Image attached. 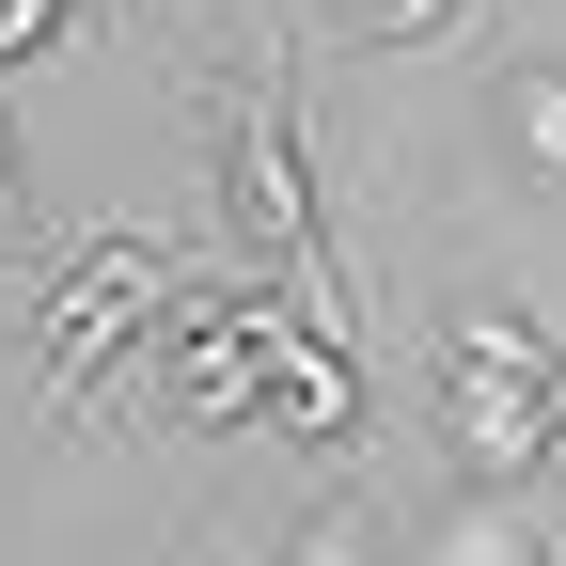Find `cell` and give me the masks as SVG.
I'll list each match as a JSON object with an SVG mask.
<instances>
[{
	"label": "cell",
	"mask_w": 566,
	"mask_h": 566,
	"mask_svg": "<svg viewBox=\"0 0 566 566\" xmlns=\"http://www.w3.org/2000/svg\"><path fill=\"white\" fill-rule=\"evenodd\" d=\"M158 300H174V252H158V237H80L63 283L32 300V409H80L111 363H142Z\"/></svg>",
	"instance_id": "cell-1"
},
{
	"label": "cell",
	"mask_w": 566,
	"mask_h": 566,
	"mask_svg": "<svg viewBox=\"0 0 566 566\" xmlns=\"http://www.w3.org/2000/svg\"><path fill=\"white\" fill-rule=\"evenodd\" d=\"M252 424H268V441H300V457H346V441H363V346H346V331H315V315H300V283L268 300Z\"/></svg>",
	"instance_id": "cell-2"
},
{
	"label": "cell",
	"mask_w": 566,
	"mask_h": 566,
	"mask_svg": "<svg viewBox=\"0 0 566 566\" xmlns=\"http://www.w3.org/2000/svg\"><path fill=\"white\" fill-rule=\"evenodd\" d=\"M441 457H457V488H551V394L535 378H441Z\"/></svg>",
	"instance_id": "cell-3"
},
{
	"label": "cell",
	"mask_w": 566,
	"mask_h": 566,
	"mask_svg": "<svg viewBox=\"0 0 566 566\" xmlns=\"http://www.w3.org/2000/svg\"><path fill=\"white\" fill-rule=\"evenodd\" d=\"M441 378H566V331H535L520 300H488V283H457V300H441Z\"/></svg>",
	"instance_id": "cell-4"
},
{
	"label": "cell",
	"mask_w": 566,
	"mask_h": 566,
	"mask_svg": "<svg viewBox=\"0 0 566 566\" xmlns=\"http://www.w3.org/2000/svg\"><path fill=\"white\" fill-rule=\"evenodd\" d=\"M424 566H551L535 551V488H457V520H441Z\"/></svg>",
	"instance_id": "cell-5"
},
{
	"label": "cell",
	"mask_w": 566,
	"mask_h": 566,
	"mask_svg": "<svg viewBox=\"0 0 566 566\" xmlns=\"http://www.w3.org/2000/svg\"><path fill=\"white\" fill-rule=\"evenodd\" d=\"M504 142L535 158V189H566V63H504Z\"/></svg>",
	"instance_id": "cell-6"
},
{
	"label": "cell",
	"mask_w": 566,
	"mask_h": 566,
	"mask_svg": "<svg viewBox=\"0 0 566 566\" xmlns=\"http://www.w3.org/2000/svg\"><path fill=\"white\" fill-rule=\"evenodd\" d=\"M394 535H378V504H363V488H331V504L300 520V551H283V566H378Z\"/></svg>",
	"instance_id": "cell-7"
},
{
	"label": "cell",
	"mask_w": 566,
	"mask_h": 566,
	"mask_svg": "<svg viewBox=\"0 0 566 566\" xmlns=\"http://www.w3.org/2000/svg\"><path fill=\"white\" fill-rule=\"evenodd\" d=\"M457 17H472V0H346L363 48H424V32H457Z\"/></svg>",
	"instance_id": "cell-8"
},
{
	"label": "cell",
	"mask_w": 566,
	"mask_h": 566,
	"mask_svg": "<svg viewBox=\"0 0 566 566\" xmlns=\"http://www.w3.org/2000/svg\"><path fill=\"white\" fill-rule=\"evenodd\" d=\"M63 17H80V0H0V63H32V48H63Z\"/></svg>",
	"instance_id": "cell-9"
},
{
	"label": "cell",
	"mask_w": 566,
	"mask_h": 566,
	"mask_svg": "<svg viewBox=\"0 0 566 566\" xmlns=\"http://www.w3.org/2000/svg\"><path fill=\"white\" fill-rule=\"evenodd\" d=\"M551 488H566V378H551Z\"/></svg>",
	"instance_id": "cell-10"
},
{
	"label": "cell",
	"mask_w": 566,
	"mask_h": 566,
	"mask_svg": "<svg viewBox=\"0 0 566 566\" xmlns=\"http://www.w3.org/2000/svg\"><path fill=\"white\" fill-rule=\"evenodd\" d=\"M0 221H17V126H0Z\"/></svg>",
	"instance_id": "cell-11"
},
{
	"label": "cell",
	"mask_w": 566,
	"mask_h": 566,
	"mask_svg": "<svg viewBox=\"0 0 566 566\" xmlns=\"http://www.w3.org/2000/svg\"><path fill=\"white\" fill-rule=\"evenodd\" d=\"M551 566H566V551H551Z\"/></svg>",
	"instance_id": "cell-12"
}]
</instances>
